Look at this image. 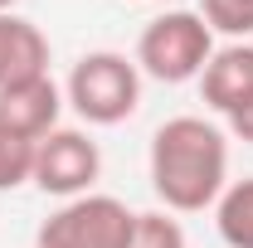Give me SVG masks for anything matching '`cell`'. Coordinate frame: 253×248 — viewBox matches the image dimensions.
I'll use <instances>...</instances> for the list:
<instances>
[{"instance_id": "1", "label": "cell", "mask_w": 253, "mask_h": 248, "mask_svg": "<svg viewBox=\"0 0 253 248\" xmlns=\"http://www.w3.org/2000/svg\"><path fill=\"white\" fill-rule=\"evenodd\" d=\"M151 190L170 214H200L219 205L229 185V136L210 117H170L151 136Z\"/></svg>"}, {"instance_id": "2", "label": "cell", "mask_w": 253, "mask_h": 248, "mask_svg": "<svg viewBox=\"0 0 253 248\" xmlns=\"http://www.w3.org/2000/svg\"><path fill=\"white\" fill-rule=\"evenodd\" d=\"M63 102L88 126H122L141 107V68L117 49H93L68 68Z\"/></svg>"}, {"instance_id": "3", "label": "cell", "mask_w": 253, "mask_h": 248, "mask_svg": "<svg viewBox=\"0 0 253 248\" xmlns=\"http://www.w3.org/2000/svg\"><path fill=\"white\" fill-rule=\"evenodd\" d=\"M210 54H214V30L205 25V15L200 10H166L141 30L131 59L141 68V78L180 88V83H200Z\"/></svg>"}, {"instance_id": "4", "label": "cell", "mask_w": 253, "mask_h": 248, "mask_svg": "<svg viewBox=\"0 0 253 248\" xmlns=\"http://www.w3.org/2000/svg\"><path fill=\"white\" fill-rule=\"evenodd\" d=\"M136 209H126L117 195H78L63 200L39 224V248H126Z\"/></svg>"}, {"instance_id": "5", "label": "cell", "mask_w": 253, "mask_h": 248, "mask_svg": "<svg viewBox=\"0 0 253 248\" xmlns=\"http://www.w3.org/2000/svg\"><path fill=\"white\" fill-rule=\"evenodd\" d=\"M97 175H102V151L83 126H54L44 141H34V180L54 200H78L93 195Z\"/></svg>"}, {"instance_id": "6", "label": "cell", "mask_w": 253, "mask_h": 248, "mask_svg": "<svg viewBox=\"0 0 253 248\" xmlns=\"http://www.w3.org/2000/svg\"><path fill=\"white\" fill-rule=\"evenodd\" d=\"M63 112V88L49 73H30L0 88V131L20 136V141H44Z\"/></svg>"}, {"instance_id": "7", "label": "cell", "mask_w": 253, "mask_h": 248, "mask_svg": "<svg viewBox=\"0 0 253 248\" xmlns=\"http://www.w3.org/2000/svg\"><path fill=\"white\" fill-rule=\"evenodd\" d=\"M200 93L219 117H229L234 107L249 102L253 97V44L249 39H229L224 49L210 54L205 73H200Z\"/></svg>"}, {"instance_id": "8", "label": "cell", "mask_w": 253, "mask_h": 248, "mask_svg": "<svg viewBox=\"0 0 253 248\" xmlns=\"http://www.w3.org/2000/svg\"><path fill=\"white\" fill-rule=\"evenodd\" d=\"M30 73H49V39L34 20L5 10L0 15V88Z\"/></svg>"}, {"instance_id": "9", "label": "cell", "mask_w": 253, "mask_h": 248, "mask_svg": "<svg viewBox=\"0 0 253 248\" xmlns=\"http://www.w3.org/2000/svg\"><path fill=\"white\" fill-rule=\"evenodd\" d=\"M214 229H219L224 248H253V175L229 180L214 205Z\"/></svg>"}, {"instance_id": "10", "label": "cell", "mask_w": 253, "mask_h": 248, "mask_svg": "<svg viewBox=\"0 0 253 248\" xmlns=\"http://www.w3.org/2000/svg\"><path fill=\"white\" fill-rule=\"evenodd\" d=\"M126 248H185V229L180 219H170V209H146L131 224Z\"/></svg>"}, {"instance_id": "11", "label": "cell", "mask_w": 253, "mask_h": 248, "mask_svg": "<svg viewBox=\"0 0 253 248\" xmlns=\"http://www.w3.org/2000/svg\"><path fill=\"white\" fill-rule=\"evenodd\" d=\"M200 15L224 39H249L253 34V0H205Z\"/></svg>"}, {"instance_id": "12", "label": "cell", "mask_w": 253, "mask_h": 248, "mask_svg": "<svg viewBox=\"0 0 253 248\" xmlns=\"http://www.w3.org/2000/svg\"><path fill=\"white\" fill-rule=\"evenodd\" d=\"M34 180V141H20L10 131H0V195L20 190Z\"/></svg>"}, {"instance_id": "13", "label": "cell", "mask_w": 253, "mask_h": 248, "mask_svg": "<svg viewBox=\"0 0 253 248\" xmlns=\"http://www.w3.org/2000/svg\"><path fill=\"white\" fill-rule=\"evenodd\" d=\"M224 122H229V136H239V141H249V146H253V97L244 102V107H234Z\"/></svg>"}, {"instance_id": "14", "label": "cell", "mask_w": 253, "mask_h": 248, "mask_svg": "<svg viewBox=\"0 0 253 248\" xmlns=\"http://www.w3.org/2000/svg\"><path fill=\"white\" fill-rule=\"evenodd\" d=\"M5 10H15V0H0V15H5Z\"/></svg>"}]
</instances>
